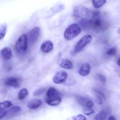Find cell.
<instances>
[{"mask_svg":"<svg viewBox=\"0 0 120 120\" xmlns=\"http://www.w3.org/2000/svg\"><path fill=\"white\" fill-rule=\"evenodd\" d=\"M105 21L101 17V13L98 11H92L91 17L87 18L86 28H90L95 30H101L106 28Z\"/></svg>","mask_w":120,"mask_h":120,"instance_id":"obj_1","label":"cell"},{"mask_svg":"<svg viewBox=\"0 0 120 120\" xmlns=\"http://www.w3.org/2000/svg\"><path fill=\"white\" fill-rule=\"evenodd\" d=\"M82 31V28L79 25L73 23L69 25L64 33V38L67 41H70L77 37Z\"/></svg>","mask_w":120,"mask_h":120,"instance_id":"obj_2","label":"cell"},{"mask_svg":"<svg viewBox=\"0 0 120 120\" xmlns=\"http://www.w3.org/2000/svg\"><path fill=\"white\" fill-rule=\"evenodd\" d=\"M28 42L26 34H23L18 38L15 43V50L19 53H23L28 49Z\"/></svg>","mask_w":120,"mask_h":120,"instance_id":"obj_3","label":"cell"},{"mask_svg":"<svg viewBox=\"0 0 120 120\" xmlns=\"http://www.w3.org/2000/svg\"><path fill=\"white\" fill-rule=\"evenodd\" d=\"M91 14H92V12L91 11L82 5L76 7L74 9L73 11L74 16H75L76 18H79L82 19H89L91 17Z\"/></svg>","mask_w":120,"mask_h":120,"instance_id":"obj_4","label":"cell"},{"mask_svg":"<svg viewBox=\"0 0 120 120\" xmlns=\"http://www.w3.org/2000/svg\"><path fill=\"white\" fill-rule=\"evenodd\" d=\"M92 40V36L90 35H86L80 39L76 43L74 49V53L76 54L82 51L87 45L91 42Z\"/></svg>","mask_w":120,"mask_h":120,"instance_id":"obj_5","label":"cell"},{"mask_svg":"<svg viewBox=\"0 0 120 120\" xmlns=\"http://www.w3.org/2000/svg\"><path fill=\"white\" fill-rule=\"evenodd\" d=\"M41 34V28L38 26L35 27L27 35L28 43L33 45L37 41Z\"/></svg>","mask_w":120,"mask_h":120,"instance_id":"obj_6","label":"cell"},{"mask_svg":"<svg viewBox=\"0 0 120 120\" xmlns=\"http://www.w3.org/2000/svg\"><path fill=\"white\" fill-rule=\"evenodd\" d=\"M68 77V73L65 71H60L56 73L53 77V82L55 84H61L65 82Z\"/></svg>","mask_w":120,"mask_h":120,"instance_id":"obj_7","label":"cell"},{"mask_svg":"<svg viewBox=\"0 0 120 120\" xmlns=\"http://www.w3.org/2000/svg\"><path fill=\"white\" fill-rule=\"evenodd\" d=\"M77 102L80 104L82 106L86 108H92L94 106V103L89 98L86 97H82V96H77L76 97Z\"/></svg>","mask_w":120,"mask_h":120,"instance_id":"obj_8","label":"cell"},{"mask_svg":"<svg viewBox=\"0 0 120 120\" xmlns=\"http://www.w3.org/2000/svg\"><path fill=\"white\" fill-rule=\"evenodd\" d=\"M5 84L8 86L13 87L14 88L18 89L20 87V80L18 78L15 77H10L6 79L4 81Z\"/></svg>","mask_w":120,"mask_h":120,"instance_id":"obj_9","label":"cell"},{"mask_svg":"<svg viewBox=\"0 0 120 120\" xmlns=\"http://www.w3.org/2000/svg\"><path fill=\"white\" fill-rule=\"evenodd\" d=\"M53 49V44L50 41H46L41 45V50L45 53H48L50 52Z\"/></svg>","mask_w":120,"mask_h":120,"instance_id":"obj_10","label":"cell"},{"mask_svg":"<svg viewBox=\"0 0 120 120\" xmlns=\"http://www.w3.org/2000/svg\"><path fill=\"white\" fill-rule=\"evenodd\" d=\"M90 70H91V67H90V64L87 63H84L82 64L79 70V73L80 76L85 77L89 75Z\"/></svg>","mask_w":120,"mask_h":120,"instance_id":"obj_11","label":"cell"},{"mask_svg":"<svg viewBox=\"0 0 120 120\" xmlns=\"http://www.w3.org/2000/svg\"><path fill=\"white\" fill-rule=\"evenodd\" d=\"M1 56L4 59L6 60H9L12 57V53L11 49L8 47H5L1 50Z\"/></svg>","mask_w":120,"mask_h":120,"instance_id":"obj_12","label":"cell"},{"mask_svg":"<svg viewBox=\"0 0 120 120\" xmlns=\"http://www.w3.org/2000/svg\"><path fill=\"white\" fill-rule=\"evenodd\" d=\"M58 96H61V94L55 87L49 88L46 92V99H51Z\"/></svg>","mask_w":120,"mask_h":120,"instance_id":"obj_13","label":"cell"},{"mask_svg":"<svg viewBox=\"0 0 120 120\" xmlns=\"http://www.w3.org/2000/svg\"><path fill=\"white\" fill-rule=\"evenodd\" d=\"M58 64L62 68L64 69H71L73 68V63L69 60L66 59H62L59 60Z\"/></svg>","mask_w":120,"mask_h":120,"instance_id":"obj_14","label":"cell"},{"mask_svg":"<svg viewBox=\"0 0 120 120\" xmlns=\"http://www.w3.org/2000/svg\"><path fill=\"white\" fill-rule=\"evenodd\" d=\"M42 102L39 99H33L30 100L28 104V107L32 110H35L37 109L42 105Z\"/></svg>","mask_w":120,"mask_h":120,"instance_id":"obj_15","label":"cell"},{"mask_svg":"<svg viewBox=\"0 0 120 120\" xmlns=\"http://www.w3.org/2000/svg\"><path fill=\"white\" fill-rule=\"evenodd\" d=\"M46 102L48 105L50 106H56L59 105L62 102V97L61 96H58L55 98H51V99H46Z\"/></svg>","mask_w":120,"mask_h":120,"instance_id":"obj_16","label":"cell"},{"mask_svg":"<svg viewBox=\"0 0 120 120\" xmlns=\"http://www.w3.org/2000/svg\"><path fill=\"white\" fill-rule=\"evenodd\" d=\"M20 111H21V107L19 106H14L7 111V115L10 117H14V116L19 113Z\"/></svg>","mask_w":120,"mask_h":120,"instance_id":"obj_17","label":"cell"},{"mask_svg":"<svg viewBox=\"0 0 120 120\" xmlns=\"http://www.w3.org/2000/svg\"><path fill=\"white\" fill-rule=\"evenodd\" d=\"M107 114L105 110H102L94 117V120H105Z\"/></svg>","mask_w":120,"mask_h":120,"instance_id":"obj_18","label":"cell"},{"mask_svg":"<svg viewBox=\"0 0 120 120\" xmlns=\"http://www.w3.org/2000/svg\"><path fill=\"white\" fill-rule=\"evenodd\" d=\"M7 31V23H3L0 26V41L5 37Z\"/></svg>","mask_w":120,"mask_h":120,"instance_id":"obj_19","label":"cell"},{"mask_svg":"<svg viewBox=\"0 0 120 120\" xmlns=\"http://www.w3.org/2000/svg\"><path fill=\"white\" fill-rule=\"evenodd\" d=\"M106 2L107 1H105V0H94V1H92L93 5L95 8H101Z\"/></svg>","mask_w":120,"mask_h":120,"instance_id":"obj_20","label":"cell"},{"mask_svg":"<svg viewBox=\"0 0 120 120\" xmlns=\"http://www.w3.org/2000/svg\"><path fill=\"white\" fill-rule=\"evenodd\" d=\"M28 94V90L26 88H23L20 90L18 94V99L19 100H22L24 99Z\"/></svg>","mask_w":120,"mask_h":120,"instance_id":"obj_21","label":"cell"},{"mask_svg":"<svg viewBox=\"0 0 120 120\" xmlns=\"http://www.w3.org/2000/svg\"><path fill=\"white\" fill-rule=\"evenodd\" d=\"M96 101H97V103L100 104V105H102L103 103V99H105V97H104V95L102 93H101L100 92L98 91H96Z\"/></svg>","mask_w":120,"mask_h":120,"instance_id":"obj_22","label":"cell"},{"mask_svg":"<svg viewBox=\"0 0 120 120\" xmlns=\"http://www.w3.org/2000/svg\"><path fill=\"white\" fill-rule=\"evenodd\" d=\"M12 105V103L9 101L0 102V110H4V109L10 107Z\"/></svg>","mask_w":120,"mask_h":120,"instance_id":"obj_23","label":"cell"},{"mask_svg":"<svg viewBox=\"0 0 120 120\" xmlns=\"http://www.w3.org/2000/svg\"><path fill=\"white\" fill-rule=\"evenodd\" d=\"M117 52V49L116 48H112L111 49H109V50L107 51L106 55L108 56H114L116 55Z\"/></svg>","mask_w":120,"mask_h":120,"instance_id":"obj_24","label":"cell"},{"mask_svg":"<svg viewBox=\"0 0 120 120\" xmlns=\"http://www.w3.org/2000/svg\"><path fill=\"white\" fill-rule=\"evenodd\" d=\"M83 112L86 116H90L94 112V111L91 108H84L83 110Z\"/></svg>","mask_w":120,"mask_h":120,"instance_id":"obj_25","label":"cell"},{"mask_svg":"<svg viewBox=\"0 0 120 120\" xmlns=\"http://www.w3.org/2000/svg\"><path fill=\"white\" fill-rule=\"evenodd\" d=\"M74 120H86V117L82 114H79L73 117Z\"/></svg>","mask_w":120,"mask_h":120,"instance_id":"obj_26","label":"cell"},{"mask_svg":"<svg viewBox=\"0 0 120 120\" xmlns=\"http://www.w3.org/2000/svg\"><path fill=\"white\" fill-rule=\"evenodd\" d=\"M97 78L100 80L101 82L103 84H105V82H106V78H105V76L103 75H100V74H98L97 75Z\"/></svg>","mask_w":120,"mask_h":120,"instance_id":"obj_27","label":"cell"},{"mask_svg":"<svg viewBox=\"0 0 120 120\" xmlns=\"http://www.w3.org/2000/svg\"><path fill=\"white\" fill-rule=\"evenodd\" d=\"M45 88H41V89H38L36 91H35V92L34 93V96H39L40 94H41L45 91Z\"/></svg>","mask_w":120,"mask_h":120,"instance_id":"obj_28","label":"cell"},{"mask_svg":"<svg viewBox=\"0 0 120 120\" xmlns=\"http://www.w3.org/2000/svg\"><path fill=\"white\" fill-rule=\"evenodd\" d=\"M7 116V111L5 110H0V119L4 118Z\"/></svg>","mask_w":120,"mask_h":120,"instance_id":"obj_29","label":"cell"},{"mask_svg":"<svg viewBox=\"0 0 120 120\" xmlns=\"http://www.w3.org/2000/svg\"><path fill=\"white\" fill-rule=\"evenodd\" d=\"M108 120H117L114 117H113V116H111L110 117H109V118L108 119Z\"/></svg>","mask_w":120,"mask_h":120,"instance_id":"obj_30","label":"cell"},{"mask_svg":"<svg viewBox=\"0 0 120 120\" xmlns=\"http://www.w3.org/2000/svg\"><path fill=\"white\" fill-rule=\"evenodd\" d=\"M117 64H118V65H119V58L117 60Z\"/></svg>","mask_w":120,"mask_h":120,"instance_id":"obj_31","label":"cell"}]
</instances>
